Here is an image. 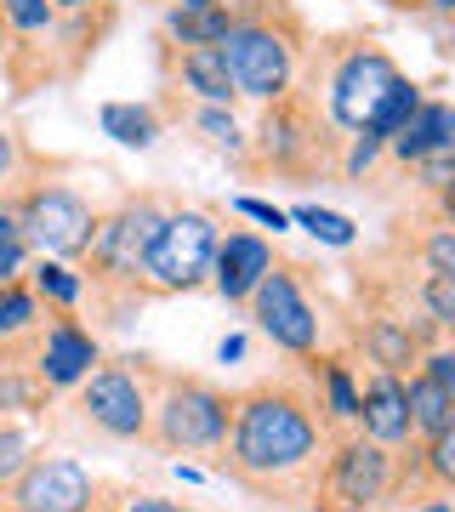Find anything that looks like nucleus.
Here are the masks:
<instances>
[{
	"label": "nucleus",
	"mask_w": 455,
	"mask_h": 512,
	"mask_svg": "<svg viewBox=\"0 0 455 512\" xmlns=\"http://www.w3.org/2000/svg\"><path fill=\"white\" fill-rule=\"evenodd\" d=\"M330 456V421L313 399L308 376H279L234 393L228 444L217 456V473L239 490L262 495L268 507H296L319 495V473Z\"/></svg>",
	"instance_id": "f257e3e1"
},
{
	"label": "nucleus",
	"mask_w": 455,
	"mask_h": 512,
	"mask_svg": "<svg viewBox=\"0 0 455 512\" xmlns=\"http://www.w3.org/2000/svg\"><path fill=\"white\" fill-rule=\"evenodd\" d=\"M171 205L160 194H120L109 211H97L86 251H80V279H86V302L103 325H131V313L148 302L143 291V256L160 234Z\"/></svg>",
	"instance_id": "f03ea898"
},
{
	"label": "nucleus",
	"mask_w": 455,
	"mask_h": 512,
	"mask_svg": "<svg viewBox=\"0 0 455 512\" xmlns=\"http://www.w3.org/2000/svg\"><path fill=\"white\" fill-rule=\"evenodd\" d=\"M217 52L228 63L239 103H273V97L291 92L296 74H302L308 23L296 18L291 0H245Z\"/></svg>",
	"instance_id": "7ed1b4c3"
},
{
	"label": "nucleus",
	"mask_w": 455,
	"mask_h": 512,
	"mask_svg": "<svg viewBox=\"0 0 455 512\" xmlns=\"http://www.w3.org/2000/svg\"><path fill=\"white\" fill-rule=\"evenodd\" d=\"M399 63L387 52L382 40L370 35H330L319 40L308 57H302V74H296V86L325 109V120L342 137L370 126V114L382 109L387 86L399 80Z\"/></svg>",
	"instance_id": "20e7f679"
},
{
	"label": "nucleus",
	"mask_w": 455,
	"mask_h": 512,
	"mask_svg": "<svg viewBox=\"0 0 455 512\" xmlns=\"http://www.w3.org/2000/svg\"><path fill=\"white\" fill-rule=\"evenodd\" d=\"M342 143L347 137L325 120V109H319L302 86H291L285 97L262 103V120H256V131H251V160H245V171H273V177H291V183L336 177Z\"/></svg>",
	"instance_id": "39448f33"
},
{
	"label": "nucleus",
	"mask_w": 455,
	"mask_h": 512,
	"mask_svg": "<svg viewBox=\"0 0 455 512\" xmlns=\"http://www.w3.org/2000/svg\"><path fill=\"white\" fill-rule=\"evenodd\" d=\"M160 382H165V370L148 353L97 359V370L74 387L80 427L97 433V439H109V444H148V421H154Z\"/></svg>",
	"instance_id": "423d86ee"
},
{
	"label": "nucleus",
	"mask_w": 455,
	"mask_h": 512,
	"mask_svg": "<svg viewBox=\"0 0 455 512\" xmlns=\"http://www.w3.org/2000/svg\"><path fill=\"white\" fill-rule=\"evenodd\" d=\"M228 421H234V393H222L205 376H171L165 370L154 421H148V444L165 456H222L228 444Z\"/></svg>",
	"instance_id": "0eeeda50"
},
{
	"label": "nucleus",
	"mask_w": 455,
	"mask_h": 512,
	"mask_svg": "<svg viewBox=\"0 0 455 512\" xmlns=\"http://www.w3.org/2000/svg\"><path fill=\"white\" fill-rule=\"evenodd\" d=\"M319 495H330L353 512L410 501V450H387V444L364 439L359 427H336L325 473H319Z\"/></svg>",
	"instance_id": "6e6552de"
},
{
	"label": "nucleus",
	"mask_w": 455,
	"mask_h": 512,
	"mask_svg": "<svg viewBox=\"0 0 455 512\" xmlns=\"http://www.w3.org/2000/svg\"><path fill=\"white\" fill-rule=\"evenodd\" d=\"M222 239V217L211 205H171L160 234L143 256V291L148 296H188L211 279V256Z\"/></svg>",
	"instance_id": "1a4fd4ad"
},
{
	"label": "nucleus",
	"mask_w": 455,
	"mask_h": 512,
	"mask_svg": "<svg viewBox=\"0 0 455 512\" xmlns=\"http://www.w3.org/2000/svg\"><path fill=\"white\" fill-rule=\"evenodd\" d=\"M12 205H18V222L29 234V251L57 256V262H80L91 228H97V205H91L86 188L57 183L52 171L40 165L35 177L12 194Z\"/></svg>",
	"instance_id": "9d476101"
},
{
	"label": "nucleus",
	"mask_w": 455,
	"mask_h": 512,
	"mask_svg": "<svg viewBox=\"0 0 455 512\" xmlns=\"http://www.w3.org/2000/svg\"><path fill=\"white\" fill-rule=\"evenodd\" d=\"M251 319L256 330L268 336L279 353H291V359H313V353H325V313L313 302L308 279L296 262H273L262 285L251 291Z\"/></svg>",
	"instance_id": "9b49d317"
},
{
	"label": "nucleus",
	"mask_w": 455,
	"mask_h": 512,
	"mask_svg": "<svg viewBox=\"0 0 455 512\" xmlns=\"http://www.w3.org/2000/svg\"><path fill=\"white\" fill-rule=\"evenodd\" d=\"M103 495V478H91L74 456H35L12 484H0V507L12 512H91Z\"/></svg>",
	"instance_id": "f8f14e48"
},
{
	"label": "nucleus",
	"mask_w": 455,
	"mask_h": 512,
	"mask_svg": "<svg viewBox=\"0 0 455 512\" xmlns=\"http://www.w3.org/2000/svg\"><path fill=\"white\" fill-rule=\"evenodd\" d=\"M103 359V342L80 325V313H52L46 325H40V342H35V376L52 393H74V387L86 382L91 370Z\"/></svg>",
	"instance_id": "ddd939ff"
},
{
	"label": "nucleus",
	"mask_w": 455,
	"mask_h": 512,
	"mask_svg": "<svg viewBox=\"0 0 455 512\" xmlns=\"http://www.w3.org/2000/svg\"><path fill=\"white\" fill-rule=\"evenodd\" d=\"M273 262H279L273 239L251 234V228H222L217 256H211V279H205V285H211L222 302H251V291L262 285V274H268Z\"/></svg>",
	"instance_id": "4468645a"
},
{
	"label": "nucleus",
	"mask_w": 455,
	"mask_h": 512,
	"mask_svg": "<svg viewBox=\"0 0 455 512\" xmlns=\"http://www.w3.org/2000/svg\"><path fill=\"white\" fill-rule=\"evenodd\" d=\"M359 433L387 444V450H410L416 444V421H410V393L404 376L393 370H370L359 382Z\"/></svg>",
	"instance_id": "2eb2a0df"
},
{
	"label": "nucleus",
	"mask_w": 455,
	"mask_h": 512,
	"mask_svg": "<svg viewBox=\"0 0 455 512\" xmlns=\"http://www.w3.org/2000/svg\"><path fill=\"white\" fill-rule=\"evenodd\" d=\"M165 63V92L188 97V103H222L234 109V80H228V63H222L217 46H160Z\"/></svg>",
	"instance_id": "dca6fc26"
},
{
	"label": "nucleus",
	"mask_w": 455,
	"mask_h": 512,
	"mask_svg": "<svg viewBox=\"0 0 455 512\" xmlns=\"http://www.w3.org/2000/svg\"><path fill=\"white\" fill-rule=\"evenodd\" d=\"M302 365H308L313 399L325 410L330 433H336V427H359V376H353V359H347V353H313Z\"/></svg>",
	"instance_id": "f3484780"
},
{
	"label": "nucleus",
	"mask_w": 455,
	"mask_h": 512,
	"mask_svg": "<svg viewBox=\"0 0 455 512\" xmlns=\"http://www.w3.org/2000/svg\"><path fill=\"white\" fill-rule=\"evenodd\" d=\"M450 137H455V103H444V97H421L416 114L387 137V160L393 165H416V160H427L433 148H444Z\"/></svg>",
	"instance_id": "a211bd4d"
},
{
	"label": "nucleus",
	"mask_w": 455,
	"mask_h": 512,
	"mask_svg": "<svg viewBox=\"0 0 455 512\" xmlns=\"http://www.w3.org/2000/svg\"><path fill=\"white\" fill-rule=\"evenodd\" d=\"M97 126H103V137L120 148H137V154H148V148L165 137V109L160 103H137V97H114V103H103L97 109Z\"/></svg>",
	"instance_id": "6ab92c4d"
},
{
	"label": "nucleus",
	"mask_w": 455,
	"mask_h": 512,
	"mask_svg": "<svg viewBox=\"0 0 455 512\" xmlns=\"http://www.w3.org/2000/svg\"><path fill=\"white\" fill-rule=\"evenodd\" d=\"M239 6H165L160 18V35L165 46H222V35L234 29Z\"/></svg>",
	"instance_id": "aec40b11"
},
{
	"label": "nucleus",
	"mask_w": 455,
	"mask_h": 512,
	"mask_svg": "<svg viewBox=\"0 0 455 512\" xmlns=\"http://www.w3.org/2000/svg\"><path fill=\"white\" fill-rule=\"evenodd\" d=\"M410 495H455V421L433 439L410 444Z\"/></svg>",
	"instance_id": "412c9836"
},
{
	"label": "nucleus",
	"mask_w": 455,
	"mask_h": 512,
	"mask_svg": "<svg viewBox=\"0 0 455 512\" xmlns=\"http://www.w3.org/2000/svg\"><path fill=\"white\" fill-rule=\"evenodd\" d=\"M188 131L211 154H222L234 171H245V160H251V131L234 120V109H222V103H188Z\"/></svg>",
	"instance_id": "4be33fe9"
},
{
	"label": "nucleus",
	"mask_w": 455,
	"mask_h": 512,
	"mask_svg": "<svg viewBox=\"0 0 455 512\" xmlns=\"http://www.w3.org/2000/svg\"><path fill=\"white\" fill-rule=\"evenodd\" d=\"M29 291L40 296L46 313H80L86 308V279L74 262H57V256H35L29 262Z\"/></svg>",
	"instance_id": "5701e85b"
},
{
	"label": "nucleus",
	"mask_w": 455,
	"mask_h": 512,
	"mask_svg": "<svg viewBox=\"0 0 455 512\" xmlns=\"http://www.w3.org/2000/svg\"><path fill=\"white\" fill-rule=\"evenodd\" d=\"M404 393H410V421H416V439H433V433H444L455 421V404L450 393L427 376V370H410L404 376Z\"/></svg>",
	"instance_id": "b1692460"
},
{
	"label": "nucleus",
	"mask_w": 455,
	"mask_h": 512,
	"mask_svg": "<svg viewBox=\"0 0 455 512\" xmlns=\"http://www.w3.org/2000/svg\"><path fill=\"white\" fill-rule=\"evenodd\" d=\"M46 399H52V387L29 365H0V416H40Z\"/></svg>",
	"instance_id": "393cba45"
},
{
	"label": "nucleus",
	"mask_w": 455,
	"mask_h": 512,
	"mask_svg": "<svg viewBox=\"0 0 455 512\" xmlns=\"http://www.w3.org/2000/svg\"><path fill=\"white\" fill-rule=\"evenodd\" d=\"M291 222L296 228H308L319 245H330V251H353L359 245V222L342 217V211H325V205H291Z\"/></svg>",
	"instance_id": "a878e982"
},
{
	"label": "nucleus",
	"mask_w": 455,
	"mask_h": 512,
	"mask_svg": "<svg viewBox=\"0 0 455 512\" xmlns=\"http://www.w3.org/2000/svg\"><path fill=\"white\" fill-rule=\"evenodd\" d=\"M29 262H35V251H29V234L18 222V205L0 200V285H18L29 274Z\"/></svg>",
	"instance_id": "bb28decb"
},
{
	"label": "nucleus",
	"mask_w": 455,
	"mask_h": 512,
	"mask_svg": "<svg viewBox=\"0 0 455 512\" xmlns=\"http://www.w3.org/2000/svg\"><path fill=\"white\" fill-rule=\"evenodd\" d=\"M421 97H427V92H421L416 80H410V74H399V80L387 86L382 109L370 114V126H364V131H370V137H382V143H387V137H393V131H399L404 120H410V114H416V103H421Z\"/></svg>",
	"instance_id": "cd10ccee"
},
{
	"label": "nucleus",
	"mask_w": 455,
	"mask_h": 512,
	"mask_svg": "<svg viewBox=\"0 0 455 512\" xmlns=\"http://www.w3.org/2000/svg\"><path fill=\"white\" fill-rule=\"evenodd\" d=\"M35 171H40V154H29L18 131L0 126V200H12V194L35 177Z\"/></svg>",
	"instance_id": "c85d7f7f"
},
{
	"label": "nucleus",
	"mask_w": 455,
	"mask_h": 512,
	"mask_svg": "<svg viewBox=\"0 0 455 512\" xmlns=\"http://www.w3.org/2000/svg\"><path fill=\"white\" fill-rule=\"evenodd\" d=\"M91 512H194L188 501H171V495H148V490H120V484H103L97 507Z\"/></svg>",
	"instance_id": "c756f323"
},
{
	"label": "nucleus",
	"mask_w": 455,
	"mask_h": 512,
	"mask_svg": "<svg viewBox=\"0 0 455 512\" xmlns=\"http://www.w3.org/2000/svg\"><path fill=\"white\" fill-rule=\"evenodd\" d=\"M29 461H35V439L12 416H0V484H12Z\"/></svg>",
	"instance_id": "7c9ffc66"
},
{
	"label": "nucleus",
	"mask_w": 455,
	"mask_h": 512,
	"mask_svg": "<svg viewBox=\"0 0 455 512\" xmlns=\"http://www.w3.org/2000/svg\"><path fill=\"white\" fill-rule=\"evenodd\" d=\"M234 217L256 222V228H268V234H285L291 228V211L285 205H273V200H256V194H234V205H228Z\"/></svg>",
	"instance_id": "2f4dec72"
},
{
	"label": "nucleus",
	"mask_w": 455,
	"mask_h": 512,
	"mask_svg": "<svg viewBox=\"0 0 455 512\" xmlns=\"http://www.w3.org/2000/svg\"><path fill=\"white\" fill-rule=\"evenodd\" d=\"M421 370H427V376L450 393V404H455V348H438V342H433V348L421 353Z\"/></svg>",
	"instance_id": "473e14b6"
},
{
	"label": "nucleus",
	"mask_w": 455,
	"mask_h": 512,
	"mask_svg": "<svg viewBox=\"0 0 455 512\" xmlns=\"http://www.w3.org/2000/svg\"><path fill=\"white\" fill-rule=\"evenodd\" d=\"M427 200H433V205H427V217L444 222V228H455V177L438 188V194H427Z\"/></svg>",
	"instance_id": "72a5a7b5"
},
{
	"label": "nucleus",
	"mask_w": 455,
	"mask_h": 512,
	"mask_svg": "<svg viewBox=\"0 0 455 512\" xmlns=\"http://www.w3.org/2000/svg\"><path fill=\"white\" fill-rule=\"evenodd\" d=\"M234 359H245V336H222L217 342V365H234Z\"/></svg>",
	"instance_id": "f704fd0d"
},
{
	"label": "nucleus",
	"mask_w": 455,
	"mask_h": 512,
	"mask_svg": "<svg viewBox=\"0 0 455 512\" xmlns=\"http://www.w3.org/2000/svg\"><path fill=\"white\" fill-rule=\"evenodd\" d=\"M57 12H109L114 0H52Z\"/></svg>",
	"instance_id": "c9c22d12"
},
{
	"label": "nucleus",
	"mask_w": 455,
	"mask_h": 512,
	"mask_svg": "<svg viewBox=\"0 0 455 512\" xmlns=\"http://www.w3.org/2000/svg\"><path fill=\"white\" fill-rule=\"evenodd\" d=\"M421 12H427V18H438V23H450L455 18V0H421Z\"/></svg>",
	"instance_id": "e433bc0d"
},
{
	"label": "nucleus",
	"mask_w": 455,
	"mask_h": 512,
	"mask_svg": "<svg viewBox=\"0 0 455 512\" xmlns=\"http://www.w3.org/2000/svg\"><path fill=\"white\" fill-rule=\"evenodd\" d=\"M410 512H455V501L450 495H421V507H410Z\"/></svg>",
	"instance_id": "4c0bfd02"
},
{
	"label": "nucleus",
	"mask_w": 455,
	"mask_h": 512,
	"mask_svg": "<svg viewBox=\"0 0 455 512\" xmlns=\"http://www.w3.org/2000/svg\"><path fill=\"white\" fill-rule=\"evenodd\" d=\"M319 507H308V512H353V507H342V501H330V495H313Z\"/></svg>",
	"instance_id": "58836bf2"
},
{
	"label": "nucleus",
	"mask_w": 455,
	"mask_h": 512,
	"mask_svg": "<svg viewBox=\"0 0 455 512\" xmlns=\"http://www.w3.org/2000/svg\"><path fill=\"white\" fill-rule=\"evenodd\" d=\"M177 6H245V0H177Z\"/></svg>",
	"instance_id": "ea45409f"
},
{
	"label": "nucleus",
	"mask_w": 455,
	"mask_h": 512,
	"mask_svg": "<svg viewBox=\"0 0 455 512\" xmlns=\"http://www.w3.org/2000/svg\"><path fill=\"white\" fill-rule=\"evenodd\" d=\"M393 12H421V0H387Z\"/></svg>",
	"instance_id": "a19ab883"
},
{
	"label": "nucleus",
	"mask_w": 455,
	"mask_h": 512,
	"mask_svg": "<svg viewBox=\"0 0 455 512\" xmlns=\"http://www.w3.org/2000/svg\"><path fill=\"white\" fill-rule=\"evenodd\" d=\"M444 52H455V18L444 23Z\"/></svg>",
	"instance_id": "79ce46f5"
},
{
	"label": "nucleus",
	"mask_w": 455,
	"mask_h": 512,
	"mask_svg": "<svg viewBox=\"0 0 455 512\" xmlns=\"http://www.w3.org/2000/svg\"><path fill=\"white\" fill-rule=\"evenodd\" d=\"M444 336H450V348H455V325H450V330H444Z\"/></svg>",
	"instance_id": "37998d69"
},
{
	"label": "nucleus",
	"mask_w": 455,
	"mask_h": 512,
	"mask_svg": "<svg viewBox=\"0 0 455 512\" xmlns=\"http://www.w3.org/2000/svg\"><path fill=\"white\" fill-rule=\"evenodd\" d=\"M0 57H6V40H0Z\"/></svg>",
	"instance_id": "c03bdc74"
},
{
	"label": "nucleus",
	"mask_w": 455,
	"mask_h": 512,
	"mask_svg": "<svg viewBox=\"0 0 455 512\" xmlns=\"http://www.w3.org/2000/svg\"><path fill=\"white\" fill-rule=\"evenodd\" d=\"M0 512H12V507H0Z\"/></svg>",
	"instance_id": "a18cd8bd"
}]
</instances>
